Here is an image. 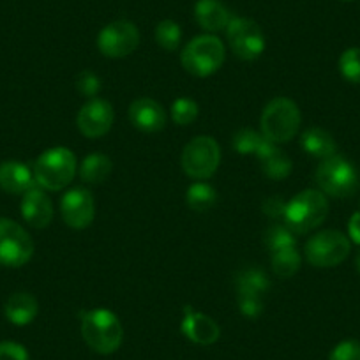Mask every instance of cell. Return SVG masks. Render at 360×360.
Masks as SVG:
<instances>
[{"label": "cell", "instance_id": "484cf974", "mask_svg": "<svg viewBox=\"0 0 360 360\" xmlns=\"http://www.w3.org/2000/svg\"><path fill=\"white\" fill-rule=\"evenodd\" d=\"M266 141L269 140L262 133H256L252 129H242L233 136V148L242 155H258L259 150L265 147Z\"/></svg>", "mask_w": 360, "mask_h": 360}, {"label": "cell", "instance_id": "d590c367", "mask_svg": "<svg viewBox=\"0 0 360 360\" xmlns=\"http://www.w3.org/2000/svg\"><path fill=\"white\" fill-rule=\"evenodd\" d=\"M355 265H356V270H359V274H360V251H359V255H356Z\"/></svg>", "mask_w": 360, "mask_h": 360}, {"label": "cell", "instance_id": "6da1fadb", "mask_svg": "<svg viewBox=\"0 0 360 360\" xmlns=\"http://www.w3.org/2000/svg\"><path fill=\"white\" fill-rule=\"evenodd\" d=\"M82 335L94 352L110 355L122 345L124 328L112 311L92 309L82 314Z\"/></svg>", "mask_w": 360, "mask_h": 360}, {"label": "cell", "instance_id": "d4e9b609", "mask_svg": "<svg viewBox=\"0 0 360 360\" xmlns=\"http://www.w3.org/2000/svg\"><path fill=\"white\" fill-rule=\"evenodd\" d=\"M217 195L216 189L212 186L205 184V182H196L188 189V205L196 212H203V210L212 209L216 203Z\"/></svg>", "mask_w": 360, "mask_h": 360}, {"label": "cell", "instance_id": "2e32d148", "mask_svg": "<svg viewBox=\"0 0 360 360\" xmlns=\"http://www.w3.org/2000/svg\"><path fill=\"white\" fill-rule=\"evenodd\" d=\"M129 119L131 124L143 133H158L166 126L165 108L150 98L136 99L129 106Z\"/></svg>", "mask_w": 360, "mask_h": 360}, {"label": "cell", "instance_id": "9a60e30c", "mask_svg": "<svg viewBox=\"0 0 360 360\" xmlns=\"http://www.w3.org/2000/svg\"><path fill=\"white\" fill-rule=\"evenodd\" d=\"M180 330L189 341L196 342V345L209 346L219 339L221 328L216 321L207 314L198 313V311L186 307L184 309V320L180 325Z\"/></svg>", "mask_w": 360, "mask_h": 360}, {"label": "cell", "instance_id": "f546056e", "mask_svg": "<svg viewBox=\"0 0 360 360\" xmlns=\"http://www.w3.org/2000/svg\"><path fill=\"white\" fill-rule=\"evenodd\" d=\"M198 117V105L193 99L180 98L172 105V119L179 126H189Z\"/></svg>", "mask_w": 360, "mask_h": 360}, {"label": "cell", "instance_id": "ba28073f", "mask_svg": "<svg viewBox=\"0 0 360 360\" xmlns=\"http://www.w3.org/2000/svg\"><path fill=\"white\" fill-rule=\"evenodd\" d=\"M34 242L25 228L13 219H0V265L18 269L30 262Z\"/></svg>", "mask_w": 360, "mask_h": 360}, {"label": "cell", "instance_id": "d6a6232c", "mask_svg": "<svg viewBox=\"0 0 360 360\" xmlns=\"http://www.w3.org/2000/svg\"><path fill=\"white\" fill-rule=\"evenodd\" d=\"M0 360H29V352L25 346L15 341L0 342Z\"/></svg>", "mask_w": 360, "mask_h": 360}, {"label": "cell", "instance_id": "9c48e42d", "mask_svg": "<svg viewBox=\"0 0 360 360\" xmlns=\"http://www.w3.org/2000/svg\"><path fill=\"white\" fill-rule=\"evenodd\" d=\"M352 251L348 237L341 231L325 230L313 235L306 244L307 262L313 266L328 269L345 262Z\"/></svg>", "mask_w": 360, "mask_h": 360}, {"label": "cell", "instance_id": "836d02e7", "mask_svg": "<svg viewBox=\"0 0 360 360\" xmlns=\"http://www.w3.org/2000/svg\"><path fill=\"white\" fill-rule=\"evenodd\" d=\"M286 203L283 202L281 198L274 196V198H269L265 203H263V212L270 217H283L285 216Z\"/></svg>", "mask_w": 360, "mask_h": 360}, {"label": "cell", "instance_id": "3957f363", "mask_svg": "<svg viewBox=\"0 0 360 360\" xmlns=\"http://www.w3.org/2000/svg\"><path fill=\"white\" fill-rule=\"evenodd\" d=\"M76 175V158L69 148L53 147L44 150L34 165V179L48 191H60Z\"/></svg>", "mask_w": 360, "mask_h": 360}, {"label": "cell", "instance_id": "e0dca14e", "mask_svg": "<svg viewBox=\"0 0 360 360\" xmlns=\"http://www.w3.org/2000/svg\"><path fill=\"white\" fill-rule=\"evenodd\" d=\"M22 216L32 228H46L53 219V205L46 193L37 188L29 189L22 200Z\"/></svg>", "mask_w": 360, "mask_h": 360}, {"label": "cell", "instance_id": "8992f818", "mask_svg": "<svg viewBox=\"0 0 360 360\" xmlns=\"http://www.w3.org/2000/svg\"><path fill=\"white\" fill-rule=\"evenodd\" d=\"M316 184L325 195L346 198L359 189V173L348 159L335 154L318 166Z\"/></svg>", "mask_w": 360, "mask_h": 360}, {"label": "cell", "instance_id": "52a82bcc", "mask_svg": "<svg viewBox=\"0 0 360 360\" xmlns=\"http://www.w3.org/2000/svg\"><path fill=\"white\" fill-rule=\"evenodd\" d=\"M180 162L184 172L193 179H210L221 162L219 145L210 136H196L184 147Z\"/></svg>", "mask_w": 360, "mask_h": 360}, {"label": "cell", "instance_id": "4dcf8cb0", "mask_svg": "<svg viewBox=\"0 0 360 360\" xmlns=\"http://www.w3.org/2000/svg\"><path fill=\"white\" fill-rule=\"evenodd\" d=\"M76 89L82 96L85 98H96L101 90V79H99L98 75L90 71H83L82 75H78L76 78Z\"/></svg>", "mask_w": 360, "mask_h": 360}, {"label": "cell", "instance_id": "f1b7e54d", "mask_svg": "<svg viewBox=\"0 0 360 360\" xmlns=\"http://www.w3.org/2000/svg\"><path fill=\"white\" fill-rule=\"evenodd\" d=\"M339 71L349 83L360 85V48H348L339 58Z\"/></svg>", "mask_w": 360, "mask_h": 360}, {"label": "cell", "instance_id": "d6986e66", "mask_svg": "<svg viewBox=\"0 0 360 360\" xmlns=\"http://www.w3.org/2000/svg\"><path fill=\"white\" fill-rule=\"evenodd\" d=\"M195 18L207 32H219L226 29L231 16L226 6L219 0H198L195 6Z\"/></svg>", "mask_w": 360, "mask_h": 360}, {"label": "cell", "instance_id": "44dd1931", "mask_svg": "<svg viewBox=\"0 0 360 360\" xmlns=\"http://www.w3.org/2000/svg\"><path fill=\"white\" fill-rule=\"evenodd\" d=\"M259 159L263 166V172H265L266 176L276 180H283L290 175L292 172V161L276 147V143L272 141H266L265 147L259 150V154L256 155Z\"/></svg>", "mask_w": 360, "mask_h": 360}, {"label": "cell", "instance_id": "7a4b0ae2", "mask_svg": "<svg viewBox=\"0 0 360 360\" xmlns=\"http://www.w3.org/2000/svg\"><path fill=\"white\" fill-rule=\"evenodd\" d=\"M327 196L321 191L306 189L286 203L283 219L293 233H307V231H313L314 228L320 226L327 219Z\"/></svg>", "mask_w": 360, "mask_h": 360}, {"label": "cell", "instance_id": "277c9868", "mask_svg": "<svg viewBox=\"0 0 360 360\" xmlns=\"http://www.w3.org/2000/svg\"><path fill=\"white\" fill-rule=\"evenodd\" d=\"M262 134L272 143L292 140L300 127V110L292 99L276 98L262 113Z\"/></svg>", "mask_w": 360, "mask_h": 360}, {"label": "cell", "instance_id": "7402d4cb", "mask_svg": "<svg viewBox=\"0 0 360 360\" xmlns=\"http://www.w3.org/2000/svg\"><path fill=\"white\" fill-rule=\"evenodd\" d=\"M300 145H302L304 152L318 159L332 158L338 150V145H335L332 134L325 129H320V127H311V129L304 131Z\"/></svg>", "mask_w": 360, "mask_h": 360}, {"label": "cell", "instance_id": "ffe728a7", "mask_svg": "<svg viewBox=\"0 0 360 360\" xmlns=\"http://www.w3.org/2000/svg\"><path fill=\"white\" fill-rule=\"evenodd\" d=\"M37 313H39V306H37L36 297L27 292L13 293L4 306L6 318L18 327L32 323Z\"/></svg>", "mask_w": 360, "mask_h": 360}, {"label": "cell", "instance_id": "5b68a950", "mask_svg": "<svg viewBox=\"0 0 360 360\" xmlns=\"http://www.w3.org/2000/svg\"><path fill=\"white\" fill-rule=\"evenodd\" d=\"M182 65L191 75L205 78L219 71L224 62V44L212 34L195 37L180 55Z\"/></svg>", "mask_w": 360, "mask_h": 360}, {"label": "cell", "instance_id": "cb8c5ba5", "mask_svg": "<svg viewBox=\"0 0 360 360\" xmlns=\"http://www.w3.org/2000/svg\"><path fill=\"white\" fill-rule=\"evenodd\" d=\"M300 263H302V258L295 248L272 252V269L279 278H292L293 274L299 272Z\"/></svg>", "mask_w": 360, "mask_h": 360}, {"label": "cell", "instance_id": "30bf717a", "mask_svg": "<svg viewBox=\"0 0 360 360\" xmlns=\"http://www.w3.org/2000/svg\"><path fill=\"white\" fill-rule=\"evenodd\" d=\"M238 309L244 316L258 318L263 313V295L269 292L270 281L259 269L240 270L235 278Z\"/></svg>", "mask_w": 360, "mask_h": 360}, {"label": "cell", "instance_id": "7c38bea8", "mask_svg": "<svg viewBox=\"0 0 360 360\" xmlns=\"http://www.w3.org/2000/svg\"><path fill=\"white\" fill-rule=\"evenodd\" d=\"M226 36L233 53L242 60H256L265 50V36L256 22L249 18H231Z\"/></svg>", "mask_w": 360, "mask_h": 360}, {"label": "cell", "instance_id": "8d00e7d4", "mask_svg": "<svg viewBox=\"0 0 360 360\" xmlns=\"http://www.w3.org/2000/svg\"><path fill=\"white\" fill-rule=\"evenodd\" d=\"M345 2H349V0H345Z\"/></svg>", "mask_w": 360, "mask_h": 360}, {"label": "cell", "instance_id": "603a6c76", "mask_svg": "<svg viewBox=\"0 0 360 360\" xmlns=\"http://www.w3.org/2000/svg\"><path fill=\"white\" fill-rule=\"evenodd\" d=\"M112 159L105 154H90L79 166V176L86 184H103L112 173Z\"/></svg>", "mask_w": 360, "mask_h": 360}, {"label": "cell", "instance_id": "4316f807", "mask_svg": "<svg viewBox=\"0 0 360 360\" xmlns=\"http://www.w3.org/2000/svg\"><path fill=\"white\" fill-rule=\"evenodd\" d=\"M180 39H182V29L173 20H162L155 27V41L165 50L175 51L179 48Z\"/></svg>", "mask_w": 360, "mask_h": 360}, {"label": "cell", "instance_id": "5bb4252c", "mask_svg": "<svg viewBox=\"0 0 360 360\" xmlns=\"http://www.w3.org/2000/svg\"><path fill=\"white\" fill-rule=\"evenodd\" d=\"M113 108L105 99H92L82 106L76 117L79 133L86 138H101L112 129L113 126Z\"/></svg>", "mask_w": 360, "mask_h": 360}, {"label": "cell", "instance_id": "83f0119b", "mask_svg": "<svg viewBox=\"0 0 360 360\" xmlns=\"http://www.w3.org/2000/svg\"><path fill=\"white\" fill-rule=\"evenodd\" d=\"M265 245L270 249V252L281 251V249L295 248V237L293 231L288 226L283 224H274L270 226L265 233Z\"/></svg>", "mask_w": 360, "mask_h": 360}, {"label": "cell", "instance_id": "8fae6325", "mask_svg": "<svg viewBox=\"0 0 360 360\" xmlns=\"http://www.w3.org/2000/svg\"><path fill=\"white\" fill-rule=\"evenodd\" d=\"M140 44V32L129 20H117L99 32L98 48L105 57L124 58Z\"/></svg>", "mask_w": 360, "mask_h": 360}, {"label": "cell", "instance_id": "e575fe53", "mask_svg": "<svg viewBox=\"0 0 360 360\" xmlns=\"http://www.w3.org/2000/svg\"><path fill=\"white\" fill-rule=\"evenodd\" d=\"M348 233H349V238H352L355 244L360 245V210L353 214L352 219H349Z\"/></svg>", "mask_w": 360, "mask_h": 360}, {"label": "cell", "instance_id": "1f68e13d", "mask_svg": "<svg viewBox=\"0 0 360 360\" xmlns=\"http://www.w3.org/2000/svg\"><path fill=\"white\" fill-rule=\"evenodd\" d=\"M328 360H360V342L355 339L341 341L332 349Z\"/></svg>", "mask_w": 360, "mask_h": 360}, {"label": "cell", "instance_id": "4fadbf2b", "mask_svg": "<svg viewBox=\"0 0 360 360\" xmlns=\"http://www.w3.org/2000/svg\"><path fill=\"white\" fill-rule=\"evenodd\" d=\"M62 217L65 224L75 230H83L90 226L96 216L94 196L90 195L89 189L75 188L62 196L60 202Z\"/></svg>", "mask_w": 360, "mask_h": 360}, {"label": "cell", "instance_id": "ac0fdd59", "mask_svg": "<svg viewBox=\"0 0 360 360\" xmlns=\"http://www.w3.org/2000/svg\"><path fill=\"white\" fill-rule=\"evenodd\" d=\"M34 173L20 161H6L0 165V189L9 195H25L34 188Z\"/></svg>", "mask_w": 360, "mask_h": 360}]
</instances>
